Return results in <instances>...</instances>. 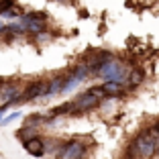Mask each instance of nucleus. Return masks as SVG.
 <instances>
[{
  "label": "nucleus",
  "mask_w": 159,
  "mask_h": 159,
  "mask_svg": "<svg viewBox=\"0 0 159 159\" xmlns=\"http://www.w3.org/2000/svg\"><path fill=\"white\" fill-rule=\"evenodd\" d=\"M19 4V0H0V16L6 12V10H10L12 6Z\"/></svg>",
  "instance_id": "obj_18"
},
{
  "label": "nucleus",
  "mask_w": 159,
  "mask_h": 159,
  "mask_svg": "<svg viewBox=\"0 0 159 159\" xmlns=\"http://www.w3.org/2000/svg\"><path fill=\"white\" fill-rule=\"evenodd\" d=\"M23 149L27 151L31 157H45V141H43V135L25 141V143H23Z\"/></svg>",
  "instance_id": "obj_9"
},
{
  "label": "nucleus",
  "mask_w": 159,
  "mask_h": 159,
  "mask_svg": "<svg viewBox=\"0 0 159 159\" xmlns=\"http://www.w3.org/2000/svg\"><path fill=\"white\" fill-rule=\"evenodd\" d=\"M88 141L82 139V137H71V139H66L63 147H61L59 155L55 159H84L88 155Z\"/></svg>",
  "instance_id": "obj_4"
},
{
  "label": "nucleus",
  "mask_w": 159,
  "mask_h": 159,
  "mask_svg": "<svg viewBox=\"0 0 159 159\" xmlns=\"http://www.w3.org/2000/svg\"><path fill=\"white\" fill-rule=\"evenodd\" d=\"M159 141L147 133L145 126H141L139 131L133 135L129 145L125 147V157L122 159H153L157 157Z\"/></svg>",
  "instance_id": "obj_1"
},
{
  "label": "nucleus",
  "mask_w": 159,
  "mask_h": 159,
  "mask_svg": "<svg viewBox=\"0 0 159 159\" xmlns=\"http://www.w3.org/2000/svg\"><path fill=\"white\" fill-rule=\"evenodd\" d=\"M4 25H6V20H4V19H0V31H2V27H4Z\"/></svg>",
  "instance_id": "obj_20"
},
{
  "label": "nucleus",
  "mask_w": 159,
  "mask_h": 159,
  "mask_svg": "<svg viewBox=\"0 0 159 159\" xmlns=\"http://www.w3.org/2000/svg\"><path fill=\"white\" fill-rule=\"evenodd\" d=\"M116 51H112V49H98V47H90V49H86L82 55H80L78 61H82L86 67L90 70V75H92V80L96 78V74L100 71V67L106 63L110 57L114 55Z\"/></svg>",
  "instance_id": "obj_3"
},
{
  "label": "nucleus",
  "mask_w": 159,
  "mask_h": 159,
  "mask_svg": "<svg viewBox=\"0 0 159 159\" xmlns=\"http://www.w3.org/2000/svg\"><path fill=\"white\" fill-rule=\"evenodd\" d=\"M57 35H59V33H57V29H53V31H47V33H39V35L29 37V41L33 43L35 47H45V45H49Z\"/></svg>",
  "instance_id": "obj_11"
},
{
  "label": "nucleus",
  "mask_w": 159,
  "mask_h": 159,
  "mask_svg": "<svg viewBox=\"0 0 159 159\" xmlns=\"http://www.w3.org/2000/svg\"><path fill=\"white\" fill-rule=\"evenodd\" d=\"M133 63L125 53H114L110 59L100 67V71L96 74L94 80H102V82H116V84H126L129 74L133 70Z\"/></svg>",
  "instance_id": "obj_2"
},
{
  "label": "nucleus",
  "mask_w": 159,
  "mask_h": 159,
  "mask_svg": "<svg viewBox=\"0 0 159 159\" xmlns=\"http://www.w3.org/2000/svg\"><path fill=\"white\" fill-rule=\"evenodd\" d=\"M147 82V71L145 67H141V66H133L131 74H129V80H126V90H129V94H135L137 90L141 88V86Z\"/></svg>",
  "instance_id": "obj_7"
},
{
  "label": "nucleus",
  "mask_w": 159,
  "mask_h": 159,
  "mask_svg": "<svg viewBox=\"0 0 159 159\" xmlns=\"http://www.w3.org/2000/svg\"><path fill=\"white\" fill-rule=\"evenodd\" d=\"M25 16H27L29 20H43V23H51V16H49L47 10H27Z\"/></svg>",
  "instance_id": "obj_16"
},
{
  "label": "nucleus",
  "mask_w": 159,
  "mask_h": 159,
  "mask_svg": "<svg viewBox=\"0 0 159 159\" xmlns=\"http://www.w3.org/2000/svg\"><path fill=\"white\" fill-rule=\"evenodd\" d=\"M55 2H59V4H74L75 0H55Z\"/></svg>",
  "instance_id": "obj_19"
},
{
  "label": "nucleus",
  "mask_w": 159,
  "mask_h": 159,
  "mask_svg": "<svg viewBox=\"0 0 159 159\" xmlns=\"http://www.w3.org/2000/svg\"><path fill=\"white\" fill-rule=\"evenodd\" d=\"M25 82L27 80H20V78H4V82L0 84V104L8 102L12 98H19L25 88Z\"/></svg>",
  "instance_id": "obj_6"
},
{
  "label": "nucleus",
  "mask_w": 159,
  "mask_h": 159,
  "mask_svg": "<svg viewBox=\"0 0 159 159\" xmlns=\"http://www.w3.org/2000/svg\"><path fill=\"white\" fill-rule=\"evenodd\" d=\"M118 102L120 100H116V98H104L102 102H100V106H98V112L100 114H104V116H108V114H114L116 112V108H118Z\"/></svg>",
  "instance_id": "obj_13"
},
{
  "label": "nucleus",
  "mask_w": 159,
  "mask_h": 159,
  "mask_svg": "<svg viewBox=\"0 0 159 159\" xmlns=\"http://www.w3.org/2000/svg\"><path fill=\"white\" fill-rule=\"evenodd\" d=\"M43 141H45V155H49V157H53V159L59 155L61 147L66 143V139H61V137H57V135H43Z\"/></svg>",
  "instance_id": "obj_10"
},
{
  "label": "nucleus",
  "mask_w": 159,
  "mask_h": 159,
  "mask_svg": "<svg viewBox=\"0 0 159 159\" xmlns=\"http://www.w3.org/2000/svg\"><path fill=\"white\" fill-rule=\"evenodd\" d=\"M20 116H23V112H20V108H12V112H10V114H6V116L2 118V122H0V126H6V125H10V122L19 120Z\"/></svg>",
  "instance_id": "obj_17"
},
{
  "label": "nucleus",
  "mask_w": 159,
  "mask_h": 159,
  "mask_svg": "<svg viewBox=\"0 0 159 159\" xmlns=\"http://www.w3.org/2000/svg\"><path fill=\"white\" fill-rule=\"evenodd\" d=\"M71 102H74V106H75V116H82V114H90V112H94V110H98L102 100H100L98 96H94L90 90H84V92L75 94L74 98H71Z\"/></svg>",
  "instance_id": "obj_5"
},
{
  "label": "nucleus",
  "mask_w": 159,
  "mask_h": 159,
  "mask_svg": "<svg viewBox=\"0 0 159 159\" xmlns=\"http://www.w3.org/2000/svg\"><path fill=\"white\" fill-rule=\"evenodd\" d=\"M25 12H27V8H25L23 4H16V6H12V8H10V10H6V12L2 14L0 19H4L6 23H8V20H19V19H20V16H23Z\"/></svg>",
  "instance_id": "obj_14"
},
{
  "label": "nucleus",
  "mask_w": 159,
  "mask_h": 159,
  "mask_svg": "<svg viewBox=\"0 0 159 159\" xmlns=\"http://www.w3.org/2000/svg\"><path fill=\"white\" fill-rule=\"evenodd\" d=\"M63 80H66V70H57L49 74V100L63 94Z\"/></svg>",
  "instance_id": "obj_8"
},
{
  "label": "nucleus",
  "mask_w": 159,
  "mask_h": 159,
  "mask_svg": "<svg viewBox=\"0 0 159 159\" xmlns=\"http://www.w3.org/2000/svg\"><path fill=\"white\" fill-rule=\"evenodd\" d=\"M2 82H4V78H0V84H2Z\"/></svg>",
  "instance_id": "obj_22"
},
{
  "label": "nucleus",
  "mask_w": 159,
  "mask_h": 159,
  "mask_svg": "<svg viewBox=\"0 0 159 159\" xmlns=\"http://www.w3.org/2000/svg\"><path fill=\"white\" fill-rule=\"evenodd\" d=\"M2 118H4V112H0V122H2Z\"/></svg>",
  "instance_id": "obj_21"
},
{
  "label": "nucleus",
  "mask_w": 159,
  "mask_h": 159,
  "mask_svg": "<svg viewBox=\"0 0 159 159\" xmlns=\"http://www.w3.org/2000/svg\"><path fill=\"white\" fill-rule=\"evenodd\" d=\"M41 133L37 131V129H31V126H27V125H23L16 131V139L20 141V143H25V141H29V139H33V137H39Z\"/></svg>",
  "instance_id": "obj_15"
},
{
  "label": "nucleus",
  "mask_w": 159,
  "mask_h": 159,
  "mask_svg": "<svg viewBox=\"0 0 159 159\" xmlns=\"http://www.w3.org/2000/svg\"><path fill=\"white\" fill-rule=\"evenodd\" d=\"M82 86V82H80L78 78H75L74 74H71V70L67 67L66 70V80H63V94H71V92H75V90ZM61 94V96H63Z\"/></svg>",
  "instance_id": "obj_12"
}]
</instances>
